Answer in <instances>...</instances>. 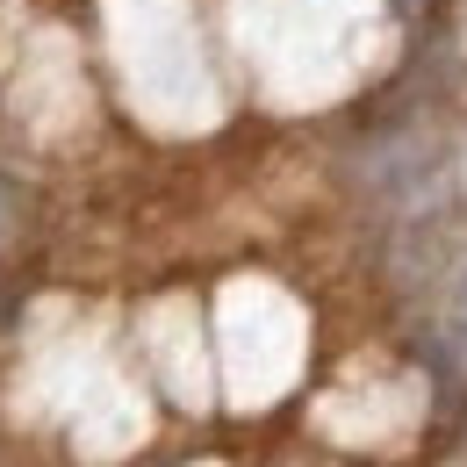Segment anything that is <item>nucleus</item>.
I'll return each instance as SVG.
<instances>
[{
    "label": "nucleus",
    "mask_w": 467,
    "mask_h": 467,
    "mask_svg": "<svg viewBox=\"0 0 467 467\" xmlns=\"http://www.w3.org/2000/svg\"><path fill=\"white\" fill-rule=\"evenodd\" d=\"M446 324H453V338L467 346V281L453 288V302H446Z\"/></svg>",
    "instance_id": "nucleus-3"
},
{
    "label": "nucleus",
    "mask_w": 467,
    "mask_h": 467,
    "mask_svg": "<svg viewBox=\"0 0 467 467\" xmlns=\"http://www.w3.org/2000/svg\"><path fill=\"white\" fill-rule=\"evenodd\" d=\"M467 266V216L461 209H417L410 216L403 244H396V274L403 281H446V274H461Z\"/></svg>",
    "instance_id": "nucleus-2"
},
{
    "label": "nucleus",
    "mask_w": 467,
    "mask_h": 467,
    "mask_svg": "<svg viewBox=\"0 0 467 467\" xmlns=\"http://www.w3.org/2000/svg\"><path fill=\"white\" fill-rule=\"evenodd\" d=\"M7 237H15V194L0 187V252H7Z\"/></svg>",
    "instance_id": "nucleus-4"
},
{
    "label": "nucleus",
    "mask_w": 467,
    "mask_h": 467,
    "mask_svg": "<svg viewBox=\"0 0 467 467\" xmlns=\"http://www.w3.org/2000/svg\"><path fill=\"white\" fill-rule=\"evenodd\" d=\"M359 180L374 202H396V209H424L439 202L446 187V144L431 130H389L359 151Z\"/></svg>",
    "instance_id": "nucleus-1"
}]
</instances>
